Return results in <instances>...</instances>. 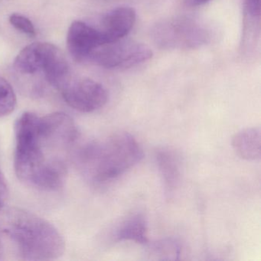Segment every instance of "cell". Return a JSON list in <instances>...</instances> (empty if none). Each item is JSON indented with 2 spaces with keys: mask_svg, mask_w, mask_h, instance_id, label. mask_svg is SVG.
Wrapping results in <instances>:
<instances>
[{
  "mask_svg": "<svg viewBox=\"0 0 261 261\" xmlns=\"http://www.w3.org/2000/svg\"><path fill=\"white\" fill-rule=\"evenodd\" d=\"M5 246H4V239H3V233L0 230V260L5 259Z\"/></svg>",
  "mask_w": 261,
  "mask_h": 261,
  "instance_id": "ffe728a7",
  "label": "cell"
},
{
  "mask_svg": "<svg viewBox=\"0 0 261 261\" xmlns=\"http://www.w3.org/2000/svg\"><path fill=\"white\" fill-rule=\"evenodd\" d=\"M105 43L100 32L85 22L75 21L68 30L67 46L77 62H86L91 53Z\"/></svg>",
  "mask_w": 261,
  "mask_h": 261,
  "instance_id": "9c48e42d",
  "label": "cell"
},
{
  "mask_svg": "<svg viewBox=\"0 0 261 261\" xmlns=\"http://www.w3.org/2000/svg\"><path fill=\"white\" fill-rule=\"evenodd\" d=\"M39 131L43 144L51 147H68L77 137L74 120L65 113H53L40 117Z\"/></svg>",
  "mask_w": 261,
  "mask_h": 261,
  "instance_id": "ba28073f",
  "label": "cell"
},
{
  "mask_svg": "<svg viewBox=\"0 0 261 261\" xmlns=\"http://www.w3.org/2000/svg\"><path fill=\"white\" fill-rule=\"evenodd\" d=\"M10 22L16 30L30 36H35L36 29L30 19L19 14H12L10 16Z\"/></svg>",
  "mask_w": 261,
  "mask_h": 261,
  "instance_id": "e0dca14e",
  "label": "cell"
},
{
  "mask_svg": "<svg viewBox=\"0 0 261 261\" xmlns=\"http://www.w3.org/2000/svg\"><path fill=\"white\" fill-rule=\"evenodd\" d=\"M155 160L164 185L166 195H171L178 187L181 179V160L172 147H162L155 151Z\"/></svg>",
  "mask_w": 261,
  "mask_h": 261,
  "instance_id": "7c38bea8",
  "label": "cell"
},
{
  "mask_svg": "<svg viewBox=\"0 0 261 261\" xmlns=\"http://www.w3.org/2000/svg\"><path fill=\"white\" fill-rule=\"evenodd\" d=\"M4 203L0 202V212H1V211H2L3 206H4Z\"/></svg>",
  "mask_w": 261,
  "mask_h": 261,
  "instance_id": "44dd1931",
  "label": "cell"
},
{
  "mask_svg": "<svg viewBox=\"0 0 261 261\" xmlns=\"http://www.w3.org/2000/svg\"><path fill=\"white\" fill-rule=\"evenodd\" d=\"M147 233L146 215L143 212H133L116 221L109 230L108 238L112 243L134 241L137 244H147Z\"/></svg>",
  "mask_w": 261,
  "mask_h": 261,
  "instance_id": "30bf717a",
  "label": "cell"
},
{
  "mask_svg": "<svg viewBox=\"0 0 261 261\" xmlns=\"http://www.w3.org/2000/svg\"><path fill=\"white\" fill-rule=\"evenodd\" d=\"M155 255L161 256L160 259H176L180 254V247L176 241L172 240H163L155 243L152 247Z\"/></svg>",
  "mask_w": 261,
  "mask_h": 261,
  "instance_id": "2e32d148",
  "label": "cell"
},
{
  "mask_svg": "<svg viewBox=\"0 0 261 261\" xmlns=\"http://www.w3.org/2000/svg\"><path fill=\"white\" fill-rule=\"evenodd\" d=\"M151 39L163 49H196L212 40L210 30L195 19L175 17L159 21L150 30Z\"/></svg>",
  "mask_w": 261,
  "mask_h": 261,
  "instance_id": "277c9868",
  "label": "cell"
},
{
  "mask_svg": "<svg viewBox=\"0 0 261 261\" xmlns=\"http://www.w3.org/2000/svg\"><path fill=\"white\" fill-rule=\"evenodd\" d=\"M67 60L58 47L47 42H35L24 48L15 59L14 68L21 74H34L42 71L53 75L62 69Z\"/></svg>",
  "mask_w": 261,
  "mask_h": 261,
  "instance_id": "8992f818",
  "label": "cell"
},
{
  "mask_svg": "<svg viewBox=\"0 0 261 261\" xmlns=\"http://www.w3.org/2000/svg\"><path fill=\"white\" fill-rule=\"evenodd\" d=\"M8 194L9 190L7 179L3 174L2 171L0 170V202L4 204L7 196H8Z\"/></svg>",
  "mask_w": 261,
  "mask_h": 261,
  "instance_id": "ac0fdd59",
  "label": "cell"
},
{
  "mask_svg": "<svg viewBox=\"0 0 261 261\" xmlns=\"http://www.w3.org/2000/svg\"><path fill=\"white\" fill-rule=\"evenodd\" d=\"M17 103L16 94L8 81L0 76V117L10 115Z\"/></svg>",
  "mask_w": 261,
  "mask_h": 261,
  "instance_id": "5bb4252c",
  "label": "cell"
},
{
  "mask_svg": "<svg viewBox=\"0 0 261 261\" xmlns=\"http://www.w3.org/2000/svg\"><path fill=\"white\" fill-rule=\"evenodd\" d=\"M232 147L242 160L254 161L261 156V131L259 127H247L237 133L232 138Z\"/></svg>",
  "mask_w": 261,
  "mask_h": 261,
  "instance_id": "4fadbf2b",
  "label": "cell"
},
{
  "mask_svg": "<svg viewBox=\"0 0 261 261\" xmlns=\"http://www.w3.org/2000/svg\"><path fill=\"white\" fill-rule=\"evenodd\" d=\"M0 230L24 260H49L63 255L65 242L54 225L44 218L13 207L4 213Z\"/></svg>",
  "mask_w": 261,
  "mask_h": 261,
  "instance_id": "6da1fadb",
  "label": "cell"
},
{
  "mask_svg": "<svg viewBox=\"0 0 261 261\" xmlns=\"http://www.w3.org/2000/svg\"><path fill=\"white\" fill-rule=\"evenodd\" d=\"M143 151L137 139L126 132H117L102 141L84 146L79 153V164L84 175L94 184L116 179L138 164Z\"/></svg>",
  "mask_w": 261,
  "mask_h": 261,
  "instance_id": "7a4b0ae2",
  "label": "cell"
},
{
  "mask_svg": "<svg viewBox=\"0 0 261 261\" xmlns=\"http://www.w3.org/2000/svg\"><path fill=\"white\" fill-rule=\"evenodd\" d=\"M210 0H183L185 5L189 7H196L208 3Z\"/></svg>",
  "mask_w": 261,
  "mask_h": 261,
  "instance_id": "d6986e66",
  "label": "cell"
},
{
  "mask_svg": "<svg viewBox=\"0 0 261 261\" xmlns=\"http://www.w3.org/2000/svg\"><path fill=\"white\" fill-rule=\"evenodd\" d=\"M137 13L129 7H119L107 13L100 22V32L106 43L123 39L135 25Z\"/></svg>",
  "mask_w": 261,
  "mask_h": 261,
  "instance_id": "8fae6325",
  "label": "cell"
},
{
  "mask_svg": "<svg viewBox=\"0 0 261 261\" xmlns=\"http://www.w3.org/2000/svg\"><path fill=\"white\" fill-rule=\"evenodd\" d=\"M153 53L148 45L122 39L103 44L91 53L86 62L108 70H126L152 59Z\"/></svg>",
  "mask_w": 261,
  "mask_h": 261,
  "instance_id": "5b68a950",
  "label": "cell"
},
{
  "mask_svg": "<svg viewBox=\"0 0 261 261\" xmlns=\"http://www.w3.org/2000/svg\"><path fill=\"white\" fill-rule=\"evenodd\" d=\"M61 91L65 102L79 112H94L108 101L106 88L92 79H70Z\"/></svg>",
  "mask_w": 261,
  "mask_h": 261,
  "instance_id": "52a82bcc",
  "label": "cell"
},
{
  "mask_svg": "<svg viewBox=\"0 0 261 261\" xmlns=\"http://www.w3.org/2000/svg\"><path fill=\"white\" fill-rule=\"evenodd\" d=\"M39 120L40 117L36 114L25 112L15 125V171L21 181L33 187L50 161L45 159L44 153Z\"/></svg>",
  "mask_w": 261,
  "mask_h": 261,
  "instance_id": "3957f363",
  "label": "cell"
},
{
  "mask_svg": "<svg viewBox=\"0 0 261 261\" xmlns=\"http://www.w3.org/2000/svg\"><path fill=\"white\" fill-rule=\"evenodd\" d=\"M244 29L252 28L255 30H259V21H260L261 4L260 0H244ZM244 31V32H246Z\"/></svg>",
  "mask_w": 261,
  "mask_h": 261,
  "instance_id": "9a60e30c",
  "label": "cell"
}]
</instances>
